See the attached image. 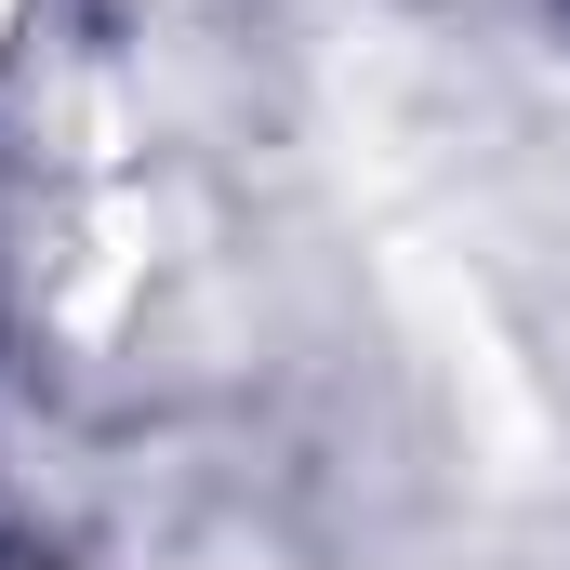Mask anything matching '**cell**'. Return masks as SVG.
Returning a JSON list of instances; mask_svg holds the SVG:
<instances>
[]
</instances>
